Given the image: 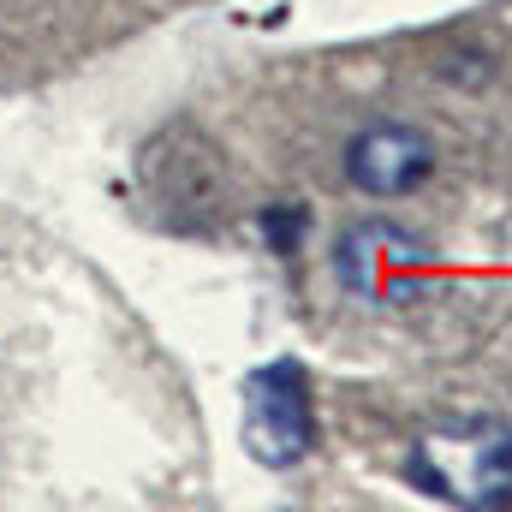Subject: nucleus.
<instances>
[{
    "label": "nucleus",
    "mask_w": 512,
    "mask_h": 512,
    "mask_svg": "<svg viewBox=\"0 0 512 512\" xmlns=\"http://www.w3.org/2000/svg\"><path fill=\"white\" fill-rule=\"evenodd\" d=\"M411 483L453 507H501L512 501V429L477 417L459 435L423 441L411 453Z\"/></svg>",
    "instance_id": "1"
},
{
    "label": "nucleus",
    "mask_w": 512,
    "mask_h": 512,
    "mask_svg": "<svg viewBox=\"0 0 512 512\" xmlns=\"http://www.w3.org/2000/svg\"><path fill=\"white\" fill-rule=\"evenodd\" d=\"M304 227H310V215H304V209H268V215H262V233H268V245H274L280 256L298 251Z\"/></svg>",
    "instance_id": "5"
},
{
    "label": "nucleus",
    "mask_w": 512,
    "mask_h": 512,
    "mask_svg": "<svg viewBox=\"0 0 512 512\" xmlns=\"http://www.w3.org/2000/svg\"><path fill=\"white\" fill-rule=\"evenodd\" d=\"M245 447L256 465L292 471L316 447V405H310V376L292 358L262 364L245 382Z\"/></svg>",
    "instance_id": "2"
},
{
    "label": "nucleus",
    "mask_w": 512,
    "mask_h": 512,
    "mask_svg": "<svg viewBox=\"0 0 512 512\" xmlns=\"http://www.w3.org/2000/svg\"><path fill=\"white\" fill-rule=\"evenodd\" d=\"M435 173V143L411 126H370L346 149V179L364 197H411Z\"/></svg>",
    "instance_id": "4"
},
{
    "label": "nucleus",
    "mask_w": 512,
    "mask_h": 512,
    "mask_svg": "<svg viewBox=\"0 0 512 512\" xmlns=\"http://www.w3.org/2000/svg\"><path fill=\"white\" fill-rule=\"evenodd\" d=\"M334 280L370 304H411L423 298L429 251L417 233L393 221H364V227H346V239L334 245Z\"/></svg>",
    "instance_id": "3"
}]
</instances>
